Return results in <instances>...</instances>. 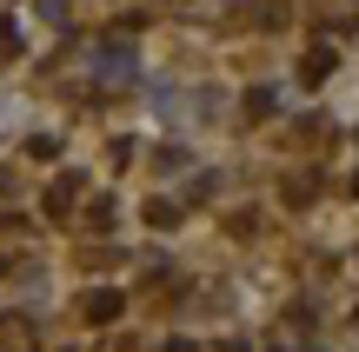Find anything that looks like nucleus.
<instances>
[{"label": "nucleus", "instance_id": "obj_1", "mask_svg": "<svg viewBox=\"0 0 359 352\" xmlns=\"http://www.w3.org/2000/svg\"><path fill=\"white\" fill-rule=\"evenodd\" d=\"M80 313H87V326H114V319L127 313V300H120L114 286H100V293H87V300H80Z\"/></svg>", "mask_w": 359, "mask_h": 352}, {"label": "nucleus", "instance_id": "obj_2", "mask_svg": "<svg viewBox=\"0 0 359 352\" xmlns=\"http://www.w3.org/2000/svg\"><path fill=\"white\" fill-rule=\"evenodd\" d=\"M80 186H87V180H80V173H60V180L47 186V213H67V206H74V199H80Z\"/></svg>", "mask_w": 359, "mask_h": 352}, {"label": "nucleus", "instance_id": "obj_3", "mask_svg": "<svg viewBox=\"0 0 359 352\" xmlns=\"http://www.w3.org/2000/svg\"><path fill=\"white\" fill-rule=\"evenodd\" d=\"M100 73H107V80H127V73H133V53H127V47H100Z\"/></svg>", "mask_w": 359, "mask_h": 352}, {"label": "nucleus", "instance_id": "obj_4", "mask_svg": "<svg viewBox=\"0 0 359 352\" xmlns=\"http://www.w3.org/2000/svg\"><path fill=\"white\" fill-rule=\"evenodd\" d=\"M147 220H154L160 233H173V226H180V206H173V199H147Z\"/></svg>", "mask_w": 359, "mask_h": 352}, {"label": "nucleus", "instance_id": "obj_5", "mask_svg": "<svg viewBox=\"0 0 359 352\" xmlns=\"http://www.w3.org/2000/svg\"><path fill=\"white\" fill-rule=\"evenodd\" d=\"M326 73H333V53H326V47H320V53H313V60H306V66H299V80H306V87H320V80H326Z\"/></svg>", "mask_w": 359, "mask_h": 352}, {"label": "nucleus", "instance_id": "obj_6", "mask_svg": "<svg viewBox=\"0 0 359 352\" xmlns=\"http://www.w3.org/2000/svg\"><path fill=\"white\" fill-rule=\"evenodd\" d=\"M13 53H20V27L0 13V60H13Z\"/></svg>", "mask_w": 359, "mask_h": 352}, {"label": "nucleus", "instance_id": "obj_7", "mask_svg": "<svg viewBox=\"0 0 359 352\" xmlns=\"http://www.w3.org/2000/svg\"><path fill=\"white\" fill-rule=\"evenodd\" d=\"M246 113L266 120V113H273V93H266V87H253V93H246Z\"/></svg>", "mask_w": 359, "mask_h": 352}, {"label": "nucleus", "instance_id": "obj_8", "mask_svg": "<svg viewBox=\"0 0 359 352\" xmlns=\"http://www.w3.org/2000/svg\"><path fill=\"white\" fill-rule=\"evenodd\" d=\"M167 352H193V346H187V339H173V346H167Z\"/></svg>", "mask_w": 359, "mask_h": 352}, {"label": "nucleus", "instance_id": "obj_9", "mask_svg": "<svg viewBox=\"0 0 359 352\" xmlns=\"http://www.w3.org/2000/svg\"><path fill=\"white\" fill-rule=\"evenodd\" d=\"M353 186H359V180H353Z\"/></svg>", "mask_w": 359, "mask_h": 352}]
</instances>
